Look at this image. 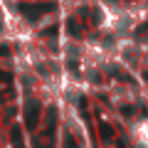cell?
<instances>
[{
	"label": "cell",
	"mask_w": 148,
	"mask_h": 148,
	"mask_svg": "<svg viewBox=\"0 0 148 148\" xmlns=\"http://www.w3.org/2000/svg\"><path fill=\"white\" fill-rule=\"evenodd\" d=\"M27 121H30V123H35V121H37V104H35V101L30 104V111H27Z\"/></svg>",
	"instance_id": "1"
},
{
	"label": "cell",
	"mask_w": 148,
	"mask_h": 148,
	"mask_svg": "<svg viewBox=\"0 0 148 148\" xmlns=\"http://www.w3.org/2000/svg\"><path fill=\"white\" fill-rule=\"evenodd\" d=\"M67 148H77V143H74V141H67Z\"/></svg>",
	"instance_id": "2"
}]
</instances>
